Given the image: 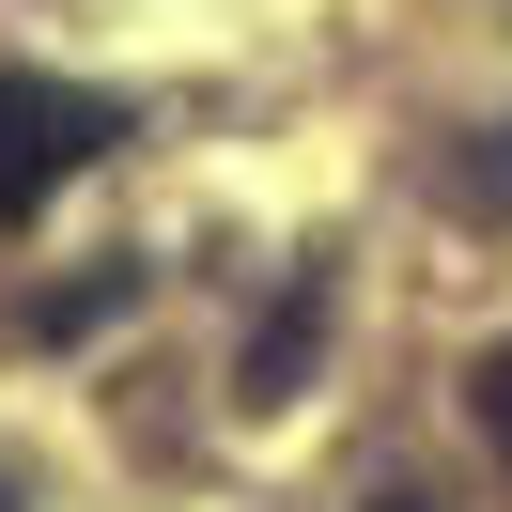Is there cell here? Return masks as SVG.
<instances>
[{
  "label": "cell",
  "mask_w": 512,
  "mask_h": 512,
  "mask_svg": "<svg viewBox=\"0 0 512 512\" xmlns=\"http://www.w3.org/2000/svg\"><path fill=\"white\" fill-rule=\"evenodd\" d=\"M109 140H125V109H109V94L0 63V233H16V218H47V202H63L78 171L109 156Z\"/></svg>",
  "instance_id": "obj_1"
},
{
  "label": "cell",
  "mask_w": 512,
  "mask_h": 512,
  "mask_svg": "<svg viewBox=\"0 0 512 512\" xmlns=\"http://www.w3.org/2000/svg\"><path fill=\"white\" fill-rule=\"evenodd\" d=\"M311 326H326V280H295L280 311H264V342H249V404H295V373H311Z\"/></svg>",
  "instance_id": "obj_2"
},
{
  "label": "cell",
  "mask_w": 512,
  "mask_h": 512,
  "mask_svg": "<svg viewBox=\"0 0 512 512\" xmlns=\"http://www.w3.org/2000/svg\"><path fill=\"white\" fill-rule=\"evenodd\" d=\"M481 435H497V466H512V342L481 357Z\"/></svg>",
  "instance_id": "obj_3"
},
{
  "label": "cell",
  "mask_w": 512,
  "mask_h": 512,
  "mask_svg": "<svg viewBox=\"0 0 512 512\" xmlns=\"http://www.w3.org/2000/svg\"><path fill=\"white\" fill-rule=\"evenodd\" d=\"M373 512H435V497H373Z\"/></svg>",
  "instance_id": "obj_4"
},
{
  "label": "cell",
  "mask_w": 512,
  "mask_h": 512,
  "mask_svg": "<svg viewBox=\"0 0 512 512\" xmlns=\"http://www.w3.org/2000/svg\"><path fill=\"white\" fill-rule=\"evenodd\" d=\"M497 171H512V156H497Z\"/></svg>",
  "instance_id": "obj_5"
}]
</instances>
